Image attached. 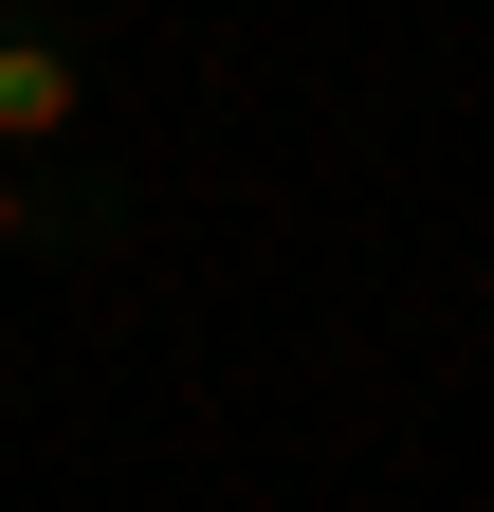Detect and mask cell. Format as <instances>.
<instances>
[{"mask_svg":"<svg viewBox=\"0 0 494 512\" xmlns=\"http://www.w3.org/2000/svg\"><path fill=\"white\" fill-rule=\"evenodd\" d=\"M74 128H92V55L55 19H0V165H55Z\"/></svg>","mask_w":494,"mask_h":512,"instance_id":"6da1fadb","label":"cell"},{"mask_svg":"<svg viewBox=\"0 0 494 512\" xmlns=\"http://www.w3.org/2000/svg\"><path fill=\"white\" fill-rule=\"evenodd\" d=\"M19 238H55V202H37L19 165H0V256H19Z\"/></svg>","mask_w":494,"mask_h":512,"instance_id":"7a4b0ae2","label":"cell"}]
</instances>
